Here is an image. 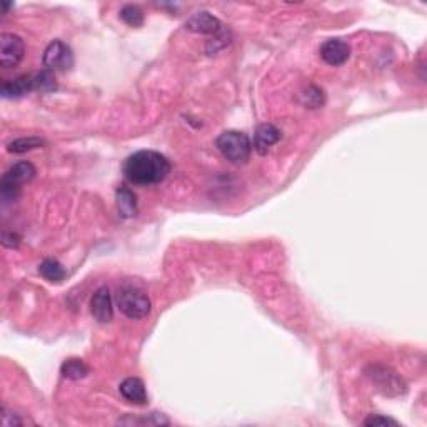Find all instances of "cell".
I'll return each instance as SVG.
<instances>
[{
	"instance_id": "1",
	"label": "cell",
	"mask_w": 427,
	"mask_h": 427,
	"mask_svg": "<svg viewBox=\"0 0 427 427\" xmlns=\"http://www.w3.org/2000/svg\"><path fill=\"white\" fill-rule=\"evenodd\" d=\"M171 174V162L166 155L155 150H139L129 155L124 162V175L131 184L155 185Z\"/></svg>"
},
{
	"instance_id": "2",
	"label": "cell",
	"mask_w": 427,
	"mask_h": 427,
	"mask_svg": "<svg viewBox=\"0 0 427 427\" xmlns=\"http://www.w3.org/2000/svg\"><path fill=\"white\" fill-rule=\"evenodd\" d=\"M185 27L191 32L196 34H205V36H214V41H210L207 44V52L214 54L222 47H226L231 42V34L226 30L221 20L217 17L210 15L209 12H197L194 14L191 19L185 22Z\"/></svg>"
},
{
	"instance_id": "3",
	"label": "cell",
	"mask_w": 427,
	"mask_h": 427,
	"mask_svg": "<svg viewBox=\"0 0 427 427\" xmlns=\"http://www.w3.org/2000/svg\"><path fill=\"white\" fill-rule=\"evenodd\" d=\"M219 152L232 164H244L249 161L252 152V142L247 133L239 131L222 132L215 140Z\"/></svg>"
},
{
	"instance_id": "4",
	"label": "cell",
	"mask_w": 427,
	"mask_h": 427,
	"mask_svg": "<svg viewBox=\"0 0 427 427\" xmlns=\"http://www.w3.org/2000/svg\"><path fill=\"white\" fill-rule=\"evenodd\" d=\"M36 174L37 171L36 167H34V164L27 161L14 164V166L2 175V180H0V196H2V201L6 202V204L10 201H15L20 192V187H22L24 184L30 182V180L36 177Z\"/></svg>"
},
{
	"instance_id": "5",
	"label": "cell",
	"mask_w": 427,
	"mask_h": 427,
	"mask_svg": "<svg viewBox=\"0 0 427 427\" xmlns=\"http://www.w3.org/2000/svg\"><path fill=\"white\" fill-rule=\"evenodd\" d=\"M117 307L129 319H142L150 312L149 296L137 286H124L115 296Z\"/></svg>"
},
{
	"instance_id": "6",
	"label": "cell",
	"mask_w": 427,
	"mask_h": 427,
	"mask_svg": "<svg viewBox=\"0 0 427 427\" xmlns=\"http://www.w3.org/2000/svg\"><path fill=\"white\" fill-rule=\"evenodd\" d=\"M368 376L372 384H376L377 389L386 396H400L405 392V382L403 377L386 366H370L368 369Z\"/></svg>"
},
{
	"instance_id": "7",
	"label": "cell",
	"mask_w": 427,
	"mask_h": 427,
	"mask_svg": "<svg viewBox=\"0 0 427 427\" xmlns=\"http://www.w3.org/2000/svg\"><path fill=\"white\" fill-rule=\"evenodd\" d=\"M44 67L50 72H66L74 66V54L71 47L64 44L62 41H54L47 45L42 57Z\"/></svg>"
},
{
	"instance_id": "8",
	"label": "cell",
	"mask_w": 427,
	"mask_h": 427,
	"mask_svg": "<svg viewBox=\"0 0 427 427\" xmlns=\"http://www.w3.org/2000/svg\"><path fill=\"white\" fill-rule=\"evenodd\" d=\"M25 45L24 41L15 34H2L0 36V66L3 68H12L19 66L24 59Z\"/></svg>"
},
{
	"instance_id": "9",
	"label": "cell",
	"mask_w": 427,
	"mask_h": 427,
	"mask_svg": "<svg viewBox=\"0 0 427 427\" xmlns=\"http://www.w3.org/2000/svg\"><path fill=\"white\" fill-rule=\"evenodd\" d=\"M321 57L329 66L339 67L351 57V45L342 38H329L321 47Z\"/></svg>"
},
{
	"instance_id": "10",
	"label": "cell",
	"mask_w": 427,
	"mask_h": 427,
	"mask_svg": "<svg viewBox=\"0 0 427 427\" xmlns=\"http://www.w3.org/2000/svg\"><path fill=\"white\" fill-rule=\"evenodd\" d=\"M90 312L94 319L101 324H107L114 317V309H112V297L107 287L97 289L96 294L90 299Z\"/></svg>"
},
{
	"instance_id": "11",
	"label": "cell",
	"mask_w": 427,
	"mask_h": 427,
	"mask_svg": "<svg viewBox=\"0 0 427 427\" xmlns=\"http://www.w3.org/2000/svg\"><path fill=\"white\" fill-rule=\"evenodd\" d=\"M119 392L127 403L136 405L147 404V391H145L144 382L139 377H127L126 381L120 382Z\"/></svg>"
},
{
	"instance_id": "12",
	"label": "cell",
	"mask_w": 427,
	"mask_h": 427,
	"mask_svg": "<svg viewBox=\"0 0 427 427\" xmlns=\"http://www.w3.org/2000/svg\"><path fill=\"white\" fill-rule=\"evenodd\" d=\"M280 139V131L273 124H261L256 129V136H254V149L259 154H267L269 149L275 145Z\"/></svg>"
},
{
	"instance_id": "13",
	"label": "cell",
	"mask_w": 427,
	"mask_h": 427,
	"mask_svg": "<svg viewBox=\"0 0 427 427\" xmlns=\"http://www.w3.org/2000/svg\"><path fill=\"white\" fill-rule=\"evenodd\" d=\"M34 92V82L32 74L20 75L14 80H8L2 85V97L3 99H19L24 97L25 94Z\"/></svg>"
},
{
	"instance_id": "14",
	"label": "cell",
	"mask_w": 427,
	"mask_h": 427,
	"mask_svg": "<svg viewBox=\"0 0 427 427\" xmlns=\"http://www.w3.org/2000/svg\"><path fill=\"white\" fill-rule=\"evenodd\" d=\"M38 274L42 275L45 280H49V282H62L64 279H66V269H64V266L60 264L57 259H45V261L41 262V266H38Z\"/></svg>"
},
{
	"instance_id": "15",
	"label": "cell",
	"mask_w": 427,
	"mask_h": 427,
	"mask_svg": "<svg viewBox=\"0 0 427 427\" xmlns=\"http://www.w3.org/2000/svg\"><path fill=\"white\" fill-rule=\"evenodd\" d=\"M117 210L119 215L124 219L133 217L137 212V201L132 191L127 187H120L117 191Z\"/></svg>"
},
{
	"instance_id": "16",
	"label": "cell",
	"mask_w": 427,
	"mask_h": 427,
	"mask_svg": "<svg viewBox=\"0 0 427 427\" xmlns=\"http://www.w3.org/2000/svg\"><path fill=\"white\" fill-rule=\"evenodd\" d=\"M60 374L71 381H80L89 374V366L80 359H67L60 368Z\"/></svg>"
},
{
	"instance_id": "17",
	"label": "cell",
	"mask_w": 427,
	"mask_h": 427,
	"mask_svg": "<svg viewBox=\"0 0 427 427\" xmlns=\"http://www.w3.org/2000/svg\"><path fill=\"white\" fill-rule=\"evenodd\" d=\"M32 82H34V92L41 94H50L54 90H57V82H55L54 72L47 71L44 68L42 72L32 74Z\"/></svg>"
},
{
	"instance_id": "18",
	"label": "cell",
	"mask_w": 427,
	"mask_h": 427,
	"mask_svg": "<svg viewBox=\"0 0 427 427\" xmlns=\"http://www.w3.org/2000/svg\"><path fill=\"white\" fill-rule=\"evenodd\" d=\"M45 145V140L41 137H22V139H15L7 144V150L12 154H24L29 150L38 149Z\"/></svg>"
},
{
	"instance_id": "19",
	"label": "cell",
	"mask_w": 427,
	"mask_h": 427,
	"mask_svg": "<svg viewBox=\"0 0 427 427\" xmlns=\"http://www.w3.org/2000/svg\"><path fill=\"white\" fill-rule=\"evenodd\" d=\"M120 19L127 25H131V27H140V25L144 24V12L137 6L129 3V6H124L120 8Z\"/></svg>"
},
{
	"instance_id": "20",
	"label": "cell",
	"mask_w": 427,
	"mask_h": 427,
	"mask_svg": "<svg viewBox=\"0 0 427 427\" xmlns=\"http://www.w3.org/2000/svg\"><path fill=\"white\" fill-rule=\"evenodd\" d=\"M304 102L307 103L309 107H312V109H316V107L322 106L324 103V92H322L319 87H309L307 92L304 94Z\"/></svg>"
},
{
	"instance_id": "21",
	"label": "cell",
	"mask_w": 427,
	"mask_h": 427,
	"mask_svg": "<svg viewBox=\"0 0 427 427\" xmlns=\"http://www.w3.org/2000/svg\"><path fill=\"white\" fill-rule=\"evenodd\" d=\"M364 424L366 426H370V427H376V426H399L398 424V421H394V419H391V417H384V416H369L368 419L364 421Z\"/></svg>"
},
{
	"instance_id": "22",
	"label": "cell",
	"mask_w": 427,
	"mask_h": 427,
	"mask_svg": "<svg viewBox=\"0 0 427 427\" xmlns=\"http://www.w3.org/2000/svg\"><path fill=\"white\" fill-rule=\"evenodd\" d=\"M19 240L20 237L14 234V232H10V234H8V232H3L2 244L6 245V247H17V245H19Z\"/></svg>"
}]
</instances>
